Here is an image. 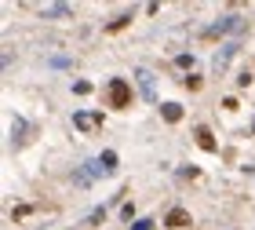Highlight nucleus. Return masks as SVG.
Wrapping results in <instances>:
<instances>
[{"instance_id": "0eeeda50", "label": "nucleus", "mask_w": 255, "mask_h": 230, "mask_svg": "<svg viewBox=\"0 0 255 230\" xmlns=\"http://www.w3.org/2000/svg\"><path fill=\"white\" fill-rule=\"evenodd\" d=\"M197 146H201V150H215V139H212L208 128H197Z\"/></svg>"}, {"instance_id": "9d476101", "label": "nucleus", "mask_w": 255, "mask_h": 230, "mask_svg": "<svg viewBox=\"0 0 255 230\" xmlns=\"http://www.w3.org/2000/svg\"><path fill=\"white\" fill-rule=\"evenodd\" d=\"M102 220H106V209H95V212L88 216V227H99Z\"/></svg>"}, {"instance_id": "6e6552de", "label": "nucleus", "mask_w": 255, "mask_h": 230, "mask_svg": "<svg viewBox=\"0 0 255 230\" xmlns=\"http://www.w3.org/2000/svg\"><path fill=\"white\" fill-rule=\"evenodd\" d=\"M160 113H164V121H171V124H175V121L182 117V110H179V102H164V106H160Z\"/></svg>"}, {"instance_id": "1a4fd4ad", "label": "nucleus", "mask_w": 255, "mask_h": 230, "mask_svg": "<svg viewBox=\"0 0 255 230\" xmlns=\"http://www.w3.org/2000/svg\"><path fill=\"white\" fill-rule=\"evenodd\" d=\"M44 15H48V18H66L69 7L66 4H48V7H44Z\"/></svg>"}, {"instance_id": "39448f33", "label": "nucleus", "mask_w": 255, "mask_h": 230, "mask_svg": "<svg viewBox=\"0 0 255 230\" xmlns=\"http://www.w3.org/2000/svg\"><path fill=\"white\" fill-rule=\"evenodd\" d=\"M234 55H237V44H226V48L215 55V70H226V62L234 59Z\"/></svg>"}, {"instance_id": "20e7f679", "label": "nucleus", "mask_w": 255, "mask_h": 230, "mask_svg": "<svg viewBox=\"0 0 255 230\" xmlns=\"http://www.w3.org/2000/svg\"><path fill=\"white\" fill-rule=\"evenodd\" d=\"M73 124H77L80 132H91L99 124V117H95V113H73Z\"/></svg>"}, {"instance_id": "f257e3e1", "label": "nucleus", "mask_w": 255, "mask_h": 230, "mask_svg": "<svg viewBox=\"0 0 255 230\" xmlns=\"http://www.w3.org/2000/svg\"><path fill=\"white\" fill-rule=\"evenodd\" d=\"M128 99H131V88H128V80H110V102H113V106H117V110H124L128 106Z\"/></svg>"}, {"instance_id": "9b49d317", "label": "nucleus", "mask_w": 255, "mask_h": 230, "mask_svg": "<svg viewBox=\"0 0 255 230\" xmlns=\"http://www.w3.org/2000/svg\"><path fill=\"white\" fill-rule=\"evenodd\" d=\"M131 230H153V220H138V223H135Z\"/></svg>"}, {"instance_id": "7ed1b4c3", "label": "nucleus", "mask_w": 255, "mask_h": 230, "mask_svg": "<svg viewBox=\"0 0 255 230\" xmlns=\"http://www.w3.org/2000/svg\"><path fill=\"white\" fill-rule=\"evenodd\" d=\"M241 26V15H226V18H219L212 29H208V37H219V33H230V29H237Z\"/></svg>"}, {"instance_id": "f03ea898", "label": "nucleus", "mask_w": 255, "mask_h": 230, "mask_svg": "<svg viewBox=\"0 0 255 230\" xmlns=\"http://www.w3.org/2000/svg\"><path fill=\"white\" fill-rule=\"evenodd\" d=\"M135 80H138V88H142V95L153 102V99H157V91H153V73H149V70H135Z\"/></svg>"}, {"instance_id": "423d86ee", "label": "nucleus", "mask_w": 255, "mask_h": 230, "mask_svg": "<svg viewBox=\"0 0 255 230\" xmlns=\"http://www.w3.org/2000/svg\"><path fill=\"white\" fill-rule=\"evenodd\" d=\"M168 227H175V230H179V227H190V216L182 212V209H171V212H168Z\"/></svg>"}]
</instances>
